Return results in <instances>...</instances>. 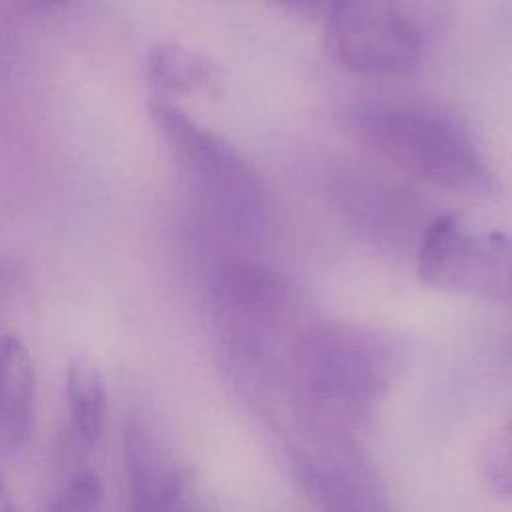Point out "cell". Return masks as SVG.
<instances>
[{
    "instance_id": "obj_11",
    "label": "cell",
    "mask_w": 512,
    "mask_h": 512,
    "mask_svg": "<svg viewBox=\"0 0 512 512\" xmlns=\"http://www.w3.org/2000/svg\"><path fill=\"white\" fill-rule=\"evenodd\" d=\"M150 80L170 92H192L214 82L216 66L206 56L178 44L156 46L146 60Z\"/></svg>"
},
{
    "instance_id": "obj_17",
    "label": "cell",
    "mask_w": 512,
    "mask_h": 512,
    "mask_svg": "<svg viewBox=\"0 0 512 512\" xmlns=\"http://www.w3.org/2000/svg\"><path fill=\"white\" fill-rule=\"evenodd\" d=\"M278 4H286V6H292V8H310V6H316L320 0H274Z\"/></svg>"
},
{
    "instance_id": "obj_2",
    "label": "cell",
    "mask_w": 512,
    "mask_h": 512,
    "mask_svg": "<svg viewBox=\"0 0 512 512\" xmlns=\"http://www.w3.org/2000/svg\"><path fill=\"white\" fill-rule=\"evenodd\" d=\"M400 366L390 338L340 322L308 326L294 348L296 376L310 400L354 424L372 414Z\"/></svg>"
},
{
    "instance_id": "obj_7",
    "label": "cell",
    "mask_w": 512,
    "mask_h": 512,
    "mask_svg": "<svg viewBox=\"0 0 512 512\" xmlns=\"http://www.w3.org/2000/svg\"><path fill=\"white\" fill-rule=\"evenodd\" d=\"M212 296L228 322L240 328V338L270 326L288 304V284L270 266L228 256L218 262L212 276Z\"/></svg>"
},
{
    "instance_id": "obj_10",
    "label": "cell",
    "mask_w": 512,
    "mask_h": 512,
    "mask_svg": "<svg viewBox=\"0 0 512 512\" xmlns=\"http://www.w3.org/2000/svg\"><path fill=\"white\" fill-rule=\"evenodd\" d=\"M66 398L72 430L80 444H98L106 422V386L100 370L88 358H74L66 370Z\"/></svg>"
},
{
    "instance_id": "obj_18",
    "label": "cell",
    "mask_w": 512,
    "mask_h": 512,
    "mask_svg": "<svg viewBox=\"0 0 512 512\" xmlns=\"http://www.w3.org/2000/svg\"><path fill=\"white\" fill-rule=\"evenodd\" d=\"M40 4H60V2H66V0H38Z\"/></svg>"
},
{
    "instance_id": "obj_12",
    "label": "cell",
    "mask_w": 512,
    "mask_h": 512,
    "mask_svg": "<svg viewBox=\"0 0 512 512\" xmlns=\"http://www.w3.org/2000/svg\"><path fill=\"white\" fill-rule=\"evenodd\" d=\"M294 470L298 482L326 512H378L350 480L330 472L320 462L298 456L294 458Z\"/></svg>"
},
{
    "instance_id": "obj_3",
    "label": "cell",
    "mask_w": 512,
    "mask_h": 512,
    "mask_svg": "<svg viewBox=\"0 0 512 512\" xmlns=\"http://www.w3.org/2000/svg\"><path fill=\"white\" fill-rule=\"evenodd\" d=\"M430 0H336L324 42L330 58L362 76H402L426 50Z\"/></svg>"
},
{
    "instance_id": "obj_8",
    "label": "cell",
    "mask_w": 512,
    "mask_h": 512,
    "mask_svg": "<svg viewBox=\"0 0 512 512\" xmlns=\"http://www.w3.org/2000/svg\"><path fill=\"white\" fill-rule=\"evenodd\" d=\"M36 374L26 344L12 334L0 338V436L20 448L34 422Z\"/></svg>"
},
{
    "instance_id": "obj_16",
    "label": "cell",
    "mask_w": 512,
    "mask_h": 512,
    "mask_svg": "<svg viewBox=\"0 0 512 512\" xmlns=\"http://www.w3.org/2000/svg\"><path fill=\"white\" fill-rule=\"evenodd\" d=\"M0 512H16V506L10 498V492H8L2 476H0Z\"/></svg>"
},
{
    "instance_id": "obj_14",
    "label": "cell",
    "mask_w": 512,
    "mask_h": 512,
    "mask_svg": "<svg viewBox=\"0 0 512 512\" xmlns=\"http://www.w3.org/2000/svg\"><path fill=\"white\" fill-rule=\"evenodd\" d=\"M104 488L98 474L90 468H78L52 496L46 512H102Z\"/></svg>"
},
{
    "instance_id": "obj_9",
    "label": "cell",
    "mask_w": 512,
    "mask_h": 512,
    "mask_svg": "<svg viewBox=\"0 0 512 512\" xmlns=\"http://www.w3.org/2000/svg\"><path fill=\"white\" fill-rule=\"evenodd\" d=\"M122 452L130 512H162L170 468L162 466L148 432L138 424H130L124 430Z\"/></svg>"
},
{
    "instance_id": "obj_15",
    "label": "cell",
    "mask_w": 512,
    "mask_h": 512,
    "mask_svg": "<svg viewBox=\"0 0 512 512\" xmlns=\"http://www.w3.org/2000/svg\"><path fill=\"white\" fill-rule=\"evenodd\" d=\"M162 512H200L194 482L188 470L176 466L170 468Z\"/></svg>"
},
{
    "instance_id": "obj_4",
    "label": "cell",
    "mask_w": 512,
    "mask_h": 512,
    "mask_svg": "<svg viewBox=\"0 0 512 512\" xmlns=\"http://www.w3.org/2000/svg\"><path fill=\"white\" fill-rule=\"evenodd\" d=\"M152 114L176 160L196 180L212 210L240 232L258 230L266 216V198L252 164L168 102H154Z\"/></svg>"
},
{
    "instance_id": "obj_6",
    "label": "cell",
    "mask_w": 512,
    "mask_h": 512,
    "mask_svg": "<svg viewBox=\"0 0 512 512\" xmlns=\"http://www.w3.org/2000/svg\"><path fill=\"white\" fill-rule=\"evenodd\" d=\"M332 198L356 232L386 248H416L428 226L410 192L372 174L344 172L332 182Z\"/></svg>"
},
{
    "instance_id": "obj_5",
    "label": "cell",
    "mask_w": 512,
    "mask_h": 512,
    "mask_svg": "<svg viewBox=\"0 0 512 512\" xmlns=\"http://www.w3.org/2000/svg\"><path fill=\"white\" fill-rule=\"evenodd\" d=\"M422 282L512 306V234L474 230L458 214L434 216L416 246Z\"/></svg>"
},
{
    "instance_id": "obj_13",
    "label": "cell",
    "mask_w": 512,
    "mask_h": 512,
    "mask_svg": "<svg viewBox=\"0 0 512 512\" xmlns=\"http://www.w3.org/2000/svg\"><path fill=\"white\" fill-rule=\"evenodd\" d=\"M478 470L490 492L512 498V418L502 422L484 440Z\"/></svg>"
},
{
    "instance_id": "obj_1",
    "label": "cell",
    "mask_w": 512,
    "mask_h": 512,
    "mask_svg": "<svg viewBox=\"0 0 512 512\" xmlns=\"http://www.w3.org/2000/svg\"><path fill=\"white\" fill-rule=\"evenodd\" d=\"M362 146L402 172L452 192L488 196L498 180L470 136L450 118L410 104H364L348 114Z\"/></svg>"
}]
</instances>
